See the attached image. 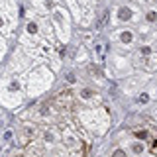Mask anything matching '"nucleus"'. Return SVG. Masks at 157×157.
<instances>
[{
	"label": "nucleus",
	"mask_w": 157,
	"mask_h": 157,
	"mask_svg": "<svg viewBox=\"0 0 157 157\" xmlns=\"http://www.w3.org/2000/svg\"><path fill=\"white\" fill-rule=\"evenodd\" d=\"M106 16H108V14L104 12V14H102V18L100 20H98V24H96V28H102V26H104V22H106Z\"/></svg>",
	"instance_id": "1"
}]
</instances>
